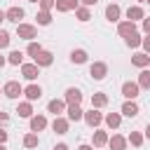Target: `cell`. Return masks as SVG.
Returning <instances> with one entry per match:
<instances>
[{
    "label": "cell",
    "instance_id": "obj_39",
    "mask_svg": "<svg viewBox=\"0 0 150 150\" xmlns=\"http://www.w3.org/2000/svg\"><path fill=\"white\" fill-rule=\"evenodd\" d=\"M7 120H9V115L7 112H0V124H7Z\"/></svg>",
    "mask_w": 150,
    "mask_h": 150
},
{
    "label": "cell",
    "instance_id": "obj_24",
    "mask_svg": "<svg viewBox=\"0 0 150 150\" xmlns=\"http://www.w3.org/2000/svg\"><path fill=\"white\" fill-rule=\"evenodd\" d=\"M120 122H122V117H120L117 112H110V115H105V124H108L110 129H117V127H120Z\"/></svg>",
    "mask_w": 150,
    "mask_h": 150
},
{
    "label": "cell",
    "instance_id": "obj_25",
    "mask_svg": "<svg viewBox=\"0 0 150 150\" xmlns=\"http://www.w3.org/2000/svg\"><path fill=\"white\" fill-rule=\"evenodd\" d=\"M7 61H9L12 66H21V61H23V54H21L19 49H14V52H9V56H7Z\"/></svg>",
    "mask_w": 150,
    "mask_h": 150
},
{
    "label": "cell",
    "instance_id": "obj_41",
    "mask_svg": "<svg viewBox=\"0 0 150 150\" xmlns=\"http://www.w3.org/2000/svg\"><path fill=\"white\" fill-rule=\"evenodd\" d=\"M54 150H68V145L66 143H59V145H54Z\"/></svg>",
    "mask_w": 150,
    "mask_h": 150
},
{
    "label": "cell",
    "instance_id": "obj_47",
    "mask_svg": "<svg viewBox=\"0 0 150 150\" xmlns=\"http://www.w3.org/2000/svg\"><path fill=\"white\" fill-rule=\"evenodd\" d=\"M0 150H7V148H5V143H0Z\"/></svg>",
    "mask_w": 150,
    "mask_h": 150
},
{
    "label": "cell",
    "instance_id": "obj_37",
    "mask_svg": "<svg viewBox=\"0 0 150 150\" xmlns=\"http://www.w3.org/2000/svg\"><path fill=\"white\" fill-rule=\"evenodd\" d=\"M143 30L150 35V19H143Z\"/></svg>",
    "mask_w": 150,
    "mask_h": 150
},
{
    "label": "cell",
    "instance_id": "obj_31",
    "mask_svg": "<svg viewBox=\"0 0 150 150\" xmlns=\"http://www.w3.org/2000/svg\"><path fill=\"white\" fill-rule=\"evenodd\" d=\"M77 19H80V21H89V19H91L89 9H87V7H77Z\"/></svg>",
    "mask_w": 150,
    "mask_h": 150
},
{
    "label": "cell",
    "instance_id": "obj_14",
    "mask_svg": "<svg viewBox=\"0 0 150 150\" xmlns=\"http://www.w3.org/2000/svg\"><path fill=\"white\" fill-rule=\"evenodd\" d=\"M52 61H54V56H52L49 52H45V49L35 56V63H38V66H52Z\"/></svg>",
    "mask_w": 150,
    "mask_h": 150
},
{
    "label": "cell",
    "instance_id": "obj_46",
    "mask_svg": "<svg viewBox=\"0 0 150 150\" xmlns=\"http://www.w3.org/2000/svg\"><path fill=\"white\" fill-rule=\"evenodd\" d=\"M2 66H5V56H0V68H2Z\"/></svg>",
    "mask_w": 150,
    "mask_h": 150
},
{
    "label": "cell",
    "instance_id": "obj_16",
    "mask_svg": "<svg viewBox=\"0 0 150 150\" xmlns=\"http://www.w3.org/2000/svg\"><path fill=\"white\" fill-rule=\"evenodd\" d=\"M122 112H124L127 117H136V115H138V105H136L134 101H127V103L122 105Z\"/></svg>",
    "mask_w": 150,
    "mask_h": 150
},
{
    "label": "cell",
    "instance_id": "obj_33",
    "mask_svg": "<svg viewBox=\"0 0 150 150\" xmlns=\"http://www.w3.org/2000/svg\"><path fill=\"white\" fill-rule=\"evenodd\" d=\"M129 141H131V145H136V148H141V143H143V136H141L138 131H131V136H129Z\"/></svg>",
    "mask_w": 150,
    "mask_h": 150
},
{
    "label": "cell",
    "instance_id": "obj_42",
    "mask_svg": "<svg viewBox=\"0 0 150 150\" xmlns=\"http://www.w3.org/2000/svg\"><path fill=\"white\" fill-rule=\"evenodd\" d=\"M82 2H84V5H87V7H91V5H96V2H98V0H82Z\"/></svg>",
    "mask_w": 150,
    "mask_h": 150
},
{
    "label": "cell",
    "instance_id": "obj_36",
    "mask_svg": "<svg viewBox=\"0 0 150 150\" xmlns=\"http://www.w3.org/2000/svg\"><path fill=\"white\" fill-rule=\"evenodd\" d=\"M9 45V33L7 30H0V49H5Z\"/></svg>",
    "mask_w": 150,
    "mask_h": 150
},
{
    "label": "cell",
    "instance_id": "obj_7",
    "mask_svg": "<svg viewBox=\"0 0 150 150\" xmlns=\"http://www.w3.org/2000/svg\"><path fill=\"white\" fill-rule=\"evenodd\" d=\"M101 120H103V115H101L98 110H94V108H91L89 112H84V122H87L89 127H98V124H101Z\"/></svg>",
    "mask_w": 150,
    "mask_h": 150
},
{
    "label": "cell",
    "instance_id": "obj_32",
    "mask_svg": "<svg viewBox=\"0 0 150 150\" xmlns=\"http://www.w3.org/2000/svg\"><path fill=\"white\" fill-rule=\"evenodd\" d=\"M26 52H28V54H30V56H33V59H35V56H38V54H40V52H42V47H40V45H38V42H30V45H28V49H26Z\"/></svg>",
    "mask_w": 150,
    "mask_h": 150
},
{
    "label": "cell",
    "instance_id": "obj_45",
    "mask_svg": "<svg viewBox=\"0 0 150 150\" xmlns=\"http://www.w3.org/2000/svg\"><path fill=\"white\" fill-rule=\"evenodd\" d=\"M145 136H148V138H150V124H148V127H145Z\"/></svg>",
    "mask_w": 150,
    "mask_h": 150
},
{
    "label": "cell",
    "instance_id": "obj_8",
    "mask_svg": "<svg viewBox=\"0 0 150 150\" xmlns=\"http://www.w3.org/2000/svg\"><path fill=\"white\" fill-rule=\"evenodd\" d=\"M5 14H7V21H14L16 26H19V19H23V9L21 7H9Z\"/></svg>",
    "mask_w": 150,
    "mask_h": 150
},
{
    "label": "cell",
    "instance_id": "obj_34",
    "mask_svg": "<svg viewBox=\"0 0 150 150\" xmlns=\"http://www.w3.org/2000/svg\"><path fill=\"white\" fill-rule=\"evenodd\" d=\"M23 145H26V148H35V145H38V136H35V134H28V136L23 138Z\"/></svg>",
    "mask_w": 150,
    "mask_h": 150
},
{
    "label": "cell",
    "instance_id": "obj_22",
    "mask_svg": "<svg viewBox=\"0 0 150 150\" xmlns=\"http://www.w3.org/2000/svg\"><path fill=\"white\" fill-rule=\"evenodd\" d=\"M108 143H110L112 150H124V148H127V138H122V136H112Z\"/></svg>",
    "mask_w": 150,
    "mask_h": 150
},
{
    "label": "cell",
    "instance_id": "obj_38",
    "mask_svg": "<svg viewBox=\"0 0 150 150\" xmlns=\"http://www.w3.org/2000/svg\"><path fill=\"white\" fill-rule=\"evenodd\" d=\"M141 45L145 47V52H150V35H148V38H143V42H141Z\"/></svg>",
    "mask_w": 150,
    "mask_h": 150
},
{
    "label": "cell",
    "instance_id": "obj_40",
    "mask_svg": "<svg viewBox=\"0 0 150 150\" xmlns=\"http://www.w3.org/2000/svg\"><path fill=\"white\" fill-rule=\"evenodd\" d=\"M5 141H7V131H2V129H0V143H5Z\"/></svg>",
    "mask_w": 150,
    "mask_h": 150
},
{
    "label": "cell",
    "instance_id": "obj_26",
    "mask_svg": "<svg viewBox=\"0 0 150 150\" xmlns=\"http://www.w3.org/2000/svg\"><path fill=\"white\" fill-rule=\"evenodd\" d=\"M105 143H108V134H105V131H96V134H94V145L101 148V145H105Z\"/></svg>",
    "mask_w": 150,
    "mask_h": 150
},
{
    "label": "cell",
    "instance_id": "obj_49",
    "mask_svg": "<svg viewBox=\"0 0 150 150\" xmlns=\"http://www.w3.org/2000/svg\"><path fill=\"white\" fill-rule=\"evenodd\" d=\"M141 2H143V0H141Z\"/></svg>",
    "mask_w": 150,
    "mask_h": 150
},
{
    "label": "cell",
    "instance_id": "obj_50",
    "mask_svg": "<svg viewBox=\"0 0 150 150\" xmlns=\"http://www.w3.org/2000/svg\"><path fill=\"white\" fill-rule=\"evenodd\" d=\"M148 2H150V0H148Z\"/></svg>",
    "mask_w": 150,
    "mask_h": 150
},
{
    "label": "cell",
    "instance_id": "obj_13",
    "mask_svg": "<svg viewBox=\"0 0 150 150\" xmlns=\"http://www.w3.org/2000/svg\"><path fill=\"white\" fill-rule=\"evenodd\" d=\"M56 9H59V12H70V9H77V0H56Z\"/></svg>",
    "mask_w": 150,
    "mask_h": 150
},
{
    "label": "cell",
    "instance_id": "obj_15",
    "mask_svg": "<svg viewBox=\"0 0 150 150\" xmlns=\"http://www.w3.org/2000/svg\"><path fill=\"white\" fill-rule=\"evenodd\" d=\"M131 63L138 66V68H145V66L150 63V56H148V54H134V56H131Z\"/></svg>",
    "mask_w": 150,
    "mask_h": 150
},
{
    "label": "cell",
    "instance_id": "obj_5",
    "mask_svg": "<svg viewBox=\"0 0 150 150\" xmlns=\"http://www.w3.org/2000/svg\"><path fill=\"white\" fill-rule=\"evenodd\" d=\"M138 91H141L138 82H124V84H122V94H124L127 98H131V101L138 96Z\"/></svg>",
    "mask_w": 150,
    "mask_h": 150
},
{
    "label": "cell",
    "instance_id": "obj_11",
    "mask_svg": "<svg viewBox=\"0 0 150 150\" xmlns=\"http://www.w3.org/2000/svg\"><path fill=\"white\" fill-rule=\"evenodd\" d=\"M47 110H49V112H54V115L59 117V112H63V110H66V103H63V101H59V98H52V101H49V105H47Z\"/></svg>",
    "mask_w": 150,
    "mask_h": 150
},
{
    "label": "cell",
    "instance_id": "obj_28",
    "mask_svg": "<svg viewBox=\"0 0 150 150\" xmlns=\"http://www.w3.org/2000/svg\"><path fill=\"white\" fill-rule=\"evenodd\" d=\"M35 19H38L40 26H49V23H52V14H49V12H38Z\"/></svg>",
    "mask_w": 150,
    "mask_h": 150
},
{
    "label": "cell",
    "instance_id": "obj_30",
    "mask_svg": "<svg viewBox=\"0 0 150 150\" xmlns=\"http://www.w3.org/2000/svg\"><path fill=\"white\" fill-rule=\"evenodd\" d=\"M124 40H127V45H129V47H138V45H141V42H143V40H141V35H138V33H131V35H127V38H124Z\"/></svg>",
    "mask_w": 150,
    "mask_h": 150
},
{
    "label": "cell",
    "instance_id": "obj_10",
    "mask_svg": "<svg viewBox=\"0 0 150 150\" xmlns=\"http://www.w3.org/2000/svg\"><path fill=\"white\" fill-rule=\"evenodd\" d=\"M23 94L28 96V101H35V98H40V96H42V89H40L38 84H28V87L23 89Z\"/></svg>",
    "mask_w": 150,
    "mask_h": 150
},
{
    "label": "cell",
    "instance_id": "obj_2",
    "mask_svg": "<svg viewBox=\"0 0 150 150\" xmlns=\"http://www.w3.org/2000/svg\"><path fill=\"white\" fill-rule=\"evenodd\" d=\"M16 35L23 38V40H33V38L38 35V30H35V26H30V23H19V26H16Z\"/></svg>",
    "mask_w": 150,
    "mask_h": 150
},
{
    "label": "cell",
    "instance_id": "obj_1",
    "mask_svg": "<svg viewBox=\"0 0 150 150\" xmlns=\"http://www.w3.org/2000/svg\"><path fill=\"white\" fill-rule=\"evenodd\" d=\"M2 94L7 96V98H19V94H23V87L19 84V82H14V80H9L5 87H2Z\"/></svg>",
    "mask_w": 150,
    "mask_h": 150
},
{
    "label": "cell",
    "instance_id": "obj_4",
    "mask_svg": "<svg viewBox=\"0 0 150 150\" xmlns=\"http://www.w3.org/2000/svg\"><path fill=\"white\" fill-rule=\"evenodd\" d=\"M21 75L26 80H35L40 75V66L38 63H21Z\"/></svg>",
    "mask_w": 150,
    "mask_h": 150
},
{
    "label": "cell",
    "instance_id": "obj_43",
    "mask_svg": "<svg viewBox=\"0 0 150 150\" xmlns=\"http://www.w3.org/2000/svg\"><path fill=\"white\" fill-rule=\"evenodd\" d=\"M77 150H94V148H91V145H80Z\"/></svg>",
    "mask_w": 150,
    "mask_h": 150
},
{
    "label": "cell",
    "instance_id": "obj_17",
    "mask_svg": "<svg viewBox=\"0 0 150 150\" xmlns=\"http://www.w3.org/2000/svg\"><path fill=\"white\" fill-rule=\"evenodd\" d=\"M82 117H84V112H82L80 105H68V120L77 122V120H82Z\"/></svg>",
    "mask_w": 150,
    "mask_h": 150
},
{
    "label": "cell",
    "instance_id": "obj_44",
    "mask_svg": "<svg viewBox=\"0 0 150 150\" xmlns=\"http://www.w3.org/2000/svg\"><path fill=\"white\" fill-rule=\"evenodd\" d=\"M5 19H7V14H5L2 9H0V21H5Z\"/></svg>",
    "mask_w": 150,
    "mask_h": 150
},
{
    "label": "cell",
    "instance_id": "obj_27",
    "mask_svg": "<svg viewBox=\"0 0 150 150\" xmlns=\"http://www.w3.org/2000/svg\"><path fill=\"white\" fill-rule=\"evenodd\" d=\"M138 87H141V89H150V70H143V73H141Z\"/></svg>",
    "mask_w": 150,
    "mask_h": 150
},
{
    "label": "cell",
    "instance_id": "obj_48",
    "mask_svg": "<svg viewBox=\"0 0 150 150\" xmlns=\"http://www.w3.org/2000/svg\"><path fill=\"white\" fill-rule=\"evenodd\" d=\"M28 2H38V0H28Z\"/></svg>",
    "mask_w": 150,
    "mask_h": 150
},
{
    "label": "cell",
    "instance_id": "obj_6",
    "mask_svg": "<svg viewBox=\"0 0 150 150\" xmlns=\"http://www.w3.org/2000/svg\"><path fill=\"white\" fill-rule=\"evenodd\" d=\"M80 101H82V91L75 89V87H70V89L66 91V103H68V105H80Z\"/></svg>",
    "mask_w": 150,
    "mask_h": 150
},
{
    "label": "cell",
    "instance_id": "obj_23",
    "mask_svg": "<svg viewBox=\"0 0 150 150\" xmlns=\"http://www.w3.org/2000/svg\"><path fill=\"white\" fill-rule=\"evenodd\" d=\"M127 19H129V21L143 19V9H141V7H129V9H127Z\"/></svg>",
    "mask_w": 150,
    "mask_h": 150
},
{
    "label": "cell",
    "instance_id": "obj_35",
    "mask_svg": "<svg viewBox=\"0 0 150 150\" xmlns=\"http://www.w3.org/2000/svg\"><path fill=\"white\" fill-rule=\"evenodd\" d=\"M56 5V0H40V12H49Z\"/></svg>",
    "mask_w": 150,
    "mask_h": 150
},
{
    "label": "cell",
    "instance_id": "obj_18",
    "mask_svg": "<svg viewBox=\"0 0 150 150\" xmlns=\"http://www.w3.org/2000/svg\"><path fill=\"white\" fill-rule=\"evenodd\" d=\"M52 129H54L56 134H66V131H68V120L56 117V120H54V124H52Z\"/></svg>",
    "mask_w": 150,
    "mask_h": 150
},
{
    "label": "cell",
    "instance_id": "obj_12",
    "mask_svg": "<svg viewBox=\"0 0 150 150\" xmlns=\"http://www.w3.org/2000/svg\"><path fill=\"white\" fill-rule=\"evenodd\" d=\"M47 127V120L42 117V115H35V117H30V131H42Z\"/></svg>",
    "mask_w": 150,
    "mask_h": 150
},
{
    "label": "cell",
    "instance_id": "obj_20",
    "mask_svg": "<svg viewBox=\"0 0 150 150\" xmlns=\"http://www.w3.org/2000/svg\"><path fill=\"white\" fill-rule=\"evenodd\" d=\"M70 61L73 63H84L87 61V52L84 49H73L70 52Z\"/></svg>",
    "mask_w": 150,
    "mask_h": 150
},
{
    "label": "cell",
    "instance_id": "obj_21",
    "mask_svg": "<svg viewBox=\"0 0 150 150\" xmlns=\"http://www.w3.org/2000/svg\"><path fill=\"white\" fill-rule=\"evenodd\" d=\"M105 103H108V96H105V94H101V91H98V94H94V96H91V108H103Z\"/></svg>",
    "mask_w": 150,
    "mask_h": 150
},
{
    "label": "cell",
    "instance_id": "obj_29",
    "mask_svg": "<svg viewBox=\"0 0 150 150\" xmlns=\"http://www.w3.org/2000/svg\"><path fill=\"white\" fill-rule=\"evenodd\" d=\"M16 112H19L21 117H30V115H33V108H30V103H19Z\"/></svg>",
    "mask_w": 150,
    "mask_h": 150
},
{
    "label": "cell",
    "instance_id": "obj_3",
    "mask_svg": "<svg viewBox=\"0 0 150 150\" xmlns=\"http://www.w3.org/2000/svg\"><path fill=\"white\" fill-rule=\"evenodd\" d=\"M89 75H91L94 80H103V77L108 75V66H105L103 61H96V63H91V68H89Z\"/></svg>",
    "mask_w": 150,
    "mask_h": 150
},
{
    "label": "cell",
    "instance_id": "obj_19",
    "mask_svg": "<svg viewBox=\"0 0 150 150\" xmlns=\"http://www.w3.org/2000/svg\"><path fill=\"white\" fill-rule=\"evenodd\" d=\"M105 19L108 21H117L120 19V7L117 5H108L105 7Z\"/></svg>",
    "mask_w": 150,
    "mask_h": 150
},
{
    "label": "cell",
    "instance_id": "obj_9",
    "mask_svg": "<svg viewBox=\"0 0 150 150\" xmlns=\"http://www.w3.org/2000/svg\"><path fill=\"white\" fill-rule=\"evenodd\" d=\"M117 33L120 35H131V33H136V26H134V21H122L120 26H117Z\"/></svg>",
    "mask_w": 150,
    "mask_h": 150
}]
</instances>
